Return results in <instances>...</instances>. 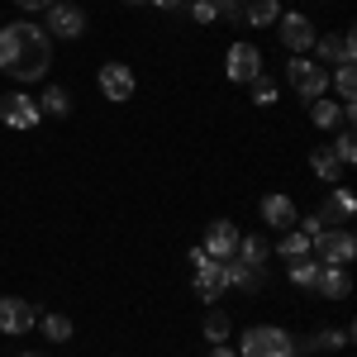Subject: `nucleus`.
Segmentation results:
<instances>
[{"label":"nucleus","mask_w":357,"mask_h":357,"mask_svg":"<svg viewBox=\"0 0 357 357\" xmlns=\"http://www.w3.org/2000/svg\"><path fill=\"white\" fill-rule=\"evenodd\" d=\"M53 67V38L38 24H0V72L15 82H38Z\"/></svg>","instance_id":"obj_1"},{"label":"nucleus","mask_w":357,"mask_h":357,"mask_svg":"<svg viewBox=\"0 0 357 357\" xmlns=\"http://www.w3.org/2000/svg\"><path fill=\"white\" fill-rule=\"evenodd\" d=\"M238 357H296V343H291V333L272 329V324H257V329L243 333Z\"/></svg>","instance_id":"obj_2"},{"label":"nucleus","mask_w":357,"mask_h":357,"mask_svg":"<svg viewBox=\"0 0 357 357\" xmlns=\"http://www.w3.org/2000/svg\"><path fill=\"white\" fill-rule=\"evenodd\" d=\"M310 252H319L314 262H324V267H348L357 257V238L348 229H324L319 238H310Z\"/></svg>","instance_id":"obj_3"},{"label":"nucleus","mask_w":357,"mask_h":357,"mask_svg":"<svg viewBox=\"0 0 357 357\" xmlns=\"http://www.w3.org/2000/svg\"><path fill=\"white\" fill-rule=\"evenodd\" d=\"M186 257H191V272H195V296H200V301H210V305H215V296L224 291L220 262H215V257H210L205 248H191Z\"/></svg>","instance_id":"obj_4"},{"label":"nucleus","mask_w":357,"mask_h":357,"mask_svg":"<svg viewBox=\"0 0 357 357\" xmlns=\"http://www.w3.org/2000/svg\"><path fill=\"white\" fill-rule=\"evenodd\" d=\"M286 77H291V86L301 91L305 100H314V96H324V86H329V67H319V62H310V57H291Z\"/></svg>","instance_id":"obj_5"},{"label":"nucleus","mask_w":357,"mask_h":357,"mask_svg":"<svg viewBox=\"0 0 357 357\" xmlns=\"http://www.w3.org/2000/svg\"><path fill=\"white\" fill-rule=\"evenodd\" d=\"M224 72H229V82H238V86L257 82V77H262V53H257L252 43H234L229 57H224Z\"/></svg>","instance_id":"obj_6"},{"label":"nucleus","mask_w":357,"mask_h":357,"mask_svg":"<svg viewBox=\"0 0 357 357\" xmlns=\"http://www.w3.org/2000/svg\"><path fill=\"white\" fill-rule=\"evenodd\" d=\"M0 119L10 129H33L43 119V110H38V100H29L24 91H10V96H0Z\"/></svg>","instance_id":"obj_7"},{"label":"nucleus","mask_w":357,"mask_h":357,"mask_svg":"<svg viewBox=\"0 0 357 357\" xmlns=\"http://www.w3.org/2000/svg\"><path fill=\"white\" fill-rule=\"evenodd\" d=\"M38 324V310L20 296H0V333H29Z\"/></svg>","instance_id":"obj_8"},{"label":"nucleus","mask_w":357,"mask_h":357,"mask_svg":"<svg viewBox=\"0 0 357 357\" xmlns=\"http://www.w3.org/2000/svg\"><path fill=\"white\" fill-rule=\"evenodd\" d=\"M220 262V276L224 286H238V291H262V267H252V262H243V257H215Z\"/></svg>","instance_id":"obj_9"},{"label":"nucleus","mask_w":357,"mask_h":357,"mask_svg":"<svg viewBox=\"0 0 357 357\" xmlns=\"http://www.w3.org/2000/svg\"><path fill=\"white\" fill-rule=\"evenodd\" d=\"M48 33H57V38H82V29H86V15L77 10V5H48Z\"/></svg>","instance_id":"obj_10"},{"label":"nucleus","mask_w":357,"mask_h":357,"mask_svg":"<svg viewBox=\"0 0 357 357\" xmlns=\"http://www.w3.org/2000/svg\"><path fill=\"white\" fill-rule=\"evenodd\" d=\"M314 24L305 20V15H281V43L291 48V53H305V48H314Z\"/></svg>","instance_id":"obj_11"},{"label":"nucleus","mask_w":357,"mask_h":357,"mask_svg":"<svg viewBox=\"0 0 357 357\" xmlns=\"http://www.w3.org/2000/svg\"><path fill=\"white\" fill-rule=\"evenodd\" d=\"M314 53H319V67L353 62V33H324V38H314Z\"/></svg>","instance_id":"obj_12"},{"label":"nucleus","mask_w":357,"mask_h":357,"mask_svg":"<svg viewBox=\"0 0 357 357\" xmlns=\"http://www.w3.org/2000/svg\"><path fill=\"white\" fill-rule=\"evenodd\" d=\"M100 91H105L110 100H129V96H134V72H129L124 62H105V67H100Z\"/></svg>","instance_id":"obj_13"},{"label":"nucleus","mask_w":357,"mask_h":357,"mask_svg":"<svg viewBox=\"0 0 357 357\" xmlns=\"http://www.w3.org/2000/svg\"><path fill=\"white\" fill-rule=\"evenodd\" d=\"M205 252H210V257H234V248H238V229H234V224L229 220H215L210 224V229H205Z\"/></svg>","instance_id":"obj_14"},{"label":"nucleus","mask_w":357,"mask_h":357,"mask_svg":"<svg viewBox=\"0 0 357 357\" xmlns=\"http://www.w3.org/2000/svg\"><path fill=\"white\" fill-rule=\"evenodd\" d=\"M314 291H319V296H329V301H343V296L353 291V281H348V272H343V267H324V262H319Z\"/></svg>","instance_id":"obj_15"},{"label":"nucleus","mask_w":357,"mask_h":357,"mask_svg":"<svg viewBox=\"0 0 357 357\" xmlns=\"http://www.w3.org/2000/svg\"><path fill=\"white\" fill-rule=\"evenodd\" d=\"M262 220L276 224V229H291V220H296V200H291V195H267V200H262Z\"/></svg>","instance_id":"obj_16"},{"label":"nucleus","mask_w":357,"mask_h":357,"mask_svg":"<svg viewBox=\"0 0 357 357\" xmlns=\"http://www.w3.org/2000/svg\"><path fill=\"white\" fill-rule=\"evenodd\" d=\"M353 210H357V200L348 186H333V195L324 200V210H319V220L329 224V220H353Z\"/></svg>","instance_id":"obj_17"},{"label":"nucleus","mask_w":357,"mask_h":357,"mask_svg":"<svg viewBox=\"0 0 357 357\" xmlns=\"http://www.w3.org/2000/svg\"><path fill=\"white\" fill-rule=\"evenodd\" d=\"M310 167H314V176L329 181V186H338V176H343V162L333 158V148H314V153H310Z\"/></svg>","instance_id":"obj_18"},{"label":"nucleus","mask_w":357,"mask_h":357,"mask_svg":"<svg viewBox=\"0 0 357 357\" xmlns=\"http://www.w3.org/2000/svg\"><path fill=\"white\" fill-rule=\"evenodd\" d=\"M243 20H248L252 29H262V24H276V20H281V5H276V0H252V5L243 10Z\"/></svg>","instance_id":"obj_19"},{"label":"nucleus","mask_w":357,"mask_h":357,"mask_svg":"<svg viewBox=\"0 0 357 357\" xmlns=\"http://www.w3.org/2000/svg\"><path fill=\"white\" fill-rule=\"evenodd\" d=\"M310 119H314L319 129H333V124L343 119V105H333V100H324V96H314V105H310Z\"/></svg>","instance_id":"obj_20"},{"label":"nucleus","mask_w":357,"mask_h":357,"mask_svg":"<svg viewBox=\"0 0 357 357\" xmlns=\"http://www.w3.org/2000/svg\"><path fill=\"white\" fill-rule=\"evenodd\" d=\"M314 276H319V262L314 257H291V281L301 291H314Z\"/></svg>","instance_id":"obj_21"},{"label":"nucleus","mask_w":357,"mask_h":357,"mask_svg":"<svg viewBox=\"0 0 357 357\" xmlns=\"http://www.w3.org/2000/svg\"><path fill=\"white\" fill-rule=\"evenodd\" d=\"M234 257H243V262H252V267H262V257H267V238H257V234H248V238H238V248H234Z\"/></svg>","instance_id":"obj_22"},{"label":"nucleus","mask_w":357,"mask_h":357,"mask_svg":"<svg viewBox=\"0 0 357 357\" xmlns=\"http://www.w3.org/2000/svg\"><path fill=\"white\" fill-rule=\"evenodd\" d=\"M38 110H43V114H67V110H72V96H67L62 86H48L43 100H38Z\"/></svg>","instance_id":"obj_23"},{"label":"nucleus","mask_w":357,"mask_h":357,"mask_svg":"<svg viewBox=\"0 0 357 357\" xmlns=\"http://www.w3.org/2000/svg\"><path fill=\"white\" fill-rule=\"evenodd\" d=\"M205 338H210V348L229 338V314H224V310H210V314H205Z\"/></svg>","instance_id":"obj_24"},{"label":"nucleus","mask_w":357,"mask_h":357,"mask_svg":"<svg viewBox=\"0 0 357 357\" xmlns=\"http://www.w3.org/2000/svg\"><path fill=\"white\" fill-rule=\"evenodd\" d=\"M276 252H281V257H305V252H310V238H305L301 229H286V238H281Z\"/></svg>","instance_id":"obj_25"},{"label":"nucleus","mask_w":357,"mask_h":357,"mask_svg":"<svg viewBox=\"0 0 357 357\" xmlns=\"http://www.w3.org/2000/svg\"><path fill=\"white\" fill-rule=\"evenodd\" d=\"M43 333H48L53 343H67V338H72V319H67V314H48V319H43Z\"/></svg>","instance_id":"obj_26"},{"label":"nucleus","mask_w":357,"mask_h":357,"mask_svg":"<svg viewBox=\"0 0 357 357\" xmlns=\"http://www.w3.org/2000/svg\"><path fill=\"white\" fill-rule=\"evenodd\" d=\"M333 158L348 167V162H357V138H353V129H343L338 134V143H333Z\"/></svg>","instance_id":"obj_27"},{"label":"nucleus","mask_w":357,"mask_h":357,"mask_svg":"<svg viewBox=\"0 0 357 357\" xmlns=\"http://www.w3.org/2000/svg\"><path fill=\"white\" fill-rule=\"evenodd\" d=\"M333 82H338V96H343V105H353V91H357L353 62H343V67H338V77H333Z\"/></svg>","instance_id":"obj_28"},{"label":"nucleus","mask_w":357,"mask_h":357,"mask_svg":"<svg viewBox=\"0 0 357 357\" xmlns=\"http://www.w3.org/2000/svg\"><path fill=\"white\" fill-rule=\"evenodd\" d=\"M348 338H353V329H324L314 338V348H348Z\"/></svg>","instance_id":"obj_29"},{"label":"nucleus","mask_w":357,"mask_h":357,"mask_svg":"<svg viewBox=\"0 0 357 357\" xmlns=\"http://www.w3.org/2000/svg\"><path fill=\"white\" fill-rule=\"evenodd\" d=\"M248 86H252V100H257V105H276V82L257 77V82H248Z\"/></svg>","instance_id":"obj_30"},{"label":"nucleus","mask_w":357,"mask_h":357,"mask_svg":"<svg viewBox=\"0 0 357 357\" xmlns=\"http://www.w3.org/2000/svg\"><path fill=\"white\" fill-rule=\"evenodd\" d=\"M191 15H195V24H215V20H220V5H210V0H191Z\"/></svg>","instance_id":"obj_31"},{"label":"nucleus","mask_w":357,"mask_h":357,"mask_svg":"<svg viewBox=\"0 0 357 357\" xmlns=\"http://www.w3.org/2000/svg\"><path fill=\"white\" fill-rule=\"evenodd\" d=\"M324 229H329V224L319 220V215H310V220L301 224V234H305V238H319V234H324Z\"/></svg>","instance_id":"obj_32"},{"label":"nucleus","mask_w":357,"mask_h":357,"mask_svg":"<svg viewBox=\"0 0 357 357\" xmlns=\"http://www.w3.org/2000/svg\"><path fill=\"white\" fill-rule=\"evenodd\" d=\"M15 5H20V10H48L53 0H15Z\"/></svg>","instance_id":"obj_33"},{"label":"nucleus","mask_w":357,"mask_h":357,"mask_svg":"<svg viewBox=\"0 0 357 357\" xmlns=\"http://www.w3.org/2000/svg\"><path fill=\"white\" fill-rule=\"evenodd\" d=\"M153 5H158V10H181L186 0H153Z\"/></svg>","instance_id":"obj_34"},{"label":"nucleus","mask_w":357,"mask_h":357,"mask_svg":"<svg viewBox=\"0 0 357 357\" xmlns=\"http://www.w3.org/2000/svg\"><path fill=\"white\" fill-rule=\"evenodd\" d=\"M210 357H238V353H229L224 343H215V353H210Z\"/></svg>","instance_id":"obj_35"},{"label":"nucleus","mask_w":357,"mask_h":357,"mask_svg":"<svg viewBox=\"0 0 357 357\" xmlns=\"http://www.w3.org/2000/svg\"><path fill=\"white\" fill-rule=\"evenodd\" d=\"M124 5H143V0H124Z\"/></svg>","instance_id":"obj_36"},{"label":"nucleus","mask_w":357,"mask_h":357,"mask_svg":"<svg viewBox=\"0 0 357 357\" xmlns=\"http://www.w3.org/2000/svg\"><path fill=\"white\" fill-rule=\"evenodd\" d=\"M20 357H38V353H20Z\"/></svg>","instance_id":"obj_37"},{"label":"nucleus","mask_w":357,"mask_h":357,"mask_svg":"<svg viewBox=\"0 0 357 357\" xmlns=\"http://www.w3.org/2000/svg\"><path fill=\"white\" fill-rule=\"evenodd\" d=\"M210 5H224V0H210Z\"/></svg>","instance_id":"obj_38"}]
</instances>
